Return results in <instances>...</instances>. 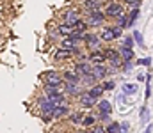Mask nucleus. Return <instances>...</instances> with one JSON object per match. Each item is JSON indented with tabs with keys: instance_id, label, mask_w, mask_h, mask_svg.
Wrapping results in <instances>:
<instances>
[{
	"instance_id": "obj_1",
	"label": "nucleus",
	"mask_w": 153,
	"mask_h": 133,
	"mask_svg": "<svg viewBox=\"0 0 153 133\" xmlns=\"http://www.w3.org/2000/svg\"><path fill=\"white\" fill-rule=\"evenodd\" d=\"M39 107H41V110H43V115H45V119H48V115H50V117L53 115L55 105L50 101V98H48V96H46V98H43V99L39 101Z\"/></svg>"
},
{
	"instance_id": "obj_2",
	"label": "nucleus",
	"mask_w": 153,
	"mask_h": 133,
	"mask_svg": "<svg viewBox=\"0 0 153 133\" xmlns=\"http://www.w3.org/2000/svg\"><path fill=\"white\" fill-rule=\"evenodd\" d=\"M75 71L80 75V76H87V75H93L94 66H91V64H87V62H80V64L75 66Z\"/></svg>"
},
{
	"instance_id": "obj_3",
	"label": "nucleus",
	"mask_w": 153,
	"mask_h": 133,
	"mask_svg": "<svg viewBox=\"0 0 153 133\" xmlns=\"http://www.w3.org/2000/svg\"><path fill=\"white\" fill-rule=\"evenodd\" d=\"M78 21H80V18H78V12H75V11H68V12L64 14V23H66V25H70V27L75 29Z\"/></svg>"
},
{
	"instance_id": "obj_4",
	"label": "nucleus",
	"mask_w": 153,
	"mask_h": 133,
	"mask_svg": "<svg viewBox=\"0 0 153 133\" xmlns=\"http://www.w3.org/2000/svg\"><path fill=\"white\" fill-rule=\"evenodd\" d=\"M78 101H80V105H82V107H85V108H91V107L94 105L96 98H94V96H91L89 92H82V94H80V99H78Z\"/></svg>"
},
{
	"instance_id": "obj_5",
	"label": "nucleus",
	"mask_w": 153,
	"mask_h": 133,
	"mask_svg": "<svg viewBox=\"0 0 153 133\" xmlns=\"http://www.w3.org/2000/svg\"><path fill=\"white\" fill-rule=\"evenodd\" d=\"M105 57L107 60L112 62V66H119V60H121V51H116V50H107L105 51Z\"/></svg>"
},
{
	"instance_id": "obj_6",
	"label": "nucleus",
	"mask_w": 153,
	"mask_h": 133,
	"mask_svg": "<svg viewBox=\"0 0 153 133\" xmlns=\"http://www.w3.org/2000/svg\"><path fill=\"white\" fill-rule=\"evenodd\" d=\"M105 14H107V16H112V18L121 16V14H123V12H121V5H119V4H109Z\"/></svg>"
},
{
	"instance_id": "obj_7",
	"label": "nucleus",
	"mask_w": 153,
	"mask_h": 133,
	"mask_svg": "<svg viewBox=\"0 0 153 133\" xmlns=\"http://www.w3.org/2000/svg\"><path fill=\"white\" fill-rule=\"evenodd\" d=\"M48 98H50V101H52L55 107H66V99H64V96H62V94L53 92V94H48Z\"/></svg>"
},
{
	"instance_id": "obj_8",
	"label": "nucleus",
	"mask_w": 153,
	"mask_h": 133,
	"mask_svg": "<svg viewBox=\"0 0 153 133\" xmlns=\"http://www.w3.org/2000/svg\"><path fill=\"white\" fill-rule=\"evenodd\" d=\"M103 18H105V14H102V12L96 11V12H91L87 23H89V25H102V23H103Z\"/></svg>"
},
{
	"instance_id": "obj_9",
	"label": "nucleus",
	"mask_w": 153,
	"mask_h": 133,
	"mask_svg": "<svg viewBox=\"0 0 153 133\" xmlns=\"http://www.w3.org/2000/svg\"><path fill=\"white\" fill-rule=\"evenodd\" d=\"M61 82H62V80H61V78H59L55 73H48V75H46V85L59 87V85H61Z\"/></svg>"
},
{
	"instance_id": "obj_10",
	"label": "nucleus",
	"mask_w": 153,
	"mask_h": 133,
	"mask_svg": "<svg viewBox=\"0 0 153 133\" xmlns=\"http://www.w3.org/2000/svg\"><path fill=\"white\" fill-rule=\"evenodd\" d=\"M121 57H123L126 62H130V60L134 59V50L128 48V46H121Z\"/></svg>"
},
{
	"instance_id": "obj_11",
	"label": "nucleus",
	"mask_w": 153,
	"mask_h": 133,
	"mask_svg": "<svg viewBox=\"0 0 153 133\" xmlns=\"http://www.w3.org/2000/svg\"><path fill=\"white\" fill-rule=\"evenodd\" d=\"M62 48L71 50V51H76V39H73V37H66V39L62 41Z\"/></svg>"
},
{
	"instance_id": "obj_12",
	"label": "nucleus",
	"mask_w": 153,
	"mask_h": 133,
	"mask_svg": "<svg viewBox=\"0 0 153 133\" xmlns=\"http://www.w3.org/2000/svg\"><path fill=\"white\" fill-rule=\"evenodd\" d=\"M57 32H59V34H62V36H66V37H70L75 30H73V27H70V25H66V23H64V25H59Z\"/></svg>"
},
{
	"instance_id": "obj_13",
	"label": "nucleus",
	"mask_w": 153,
	"mask_h": 133,
	"mask_svg": "<svg viewBox=\"0 0 153 133\" xmlns=\"http://www.w3.org/2000/svg\"><path fill=\"white\" fill-rule=\"evenodd\" d=\"M102 39H103V41H112V39H116L114 29H103V32H102Z\"/></svg>"
},
{
	"instance_id": "obj_14",
	"label": "nucleus",
	"mask_w": 153,
	"mask_h": 133,
	"mask_svg": "<svg viewBox=\"0 0 153 133\" xmlns=\"http://www.w3.org/2000/svg\"><path fill=\"white\" fill-rule=\"evenodd\" d=\"M98 108H100V112L102 114H111V110H112V107H111V103L109 101H100V105H98Z\"/></svg>"
},
{
	"instance_id": "obj_15",
	"label": "nucleus",
	"mask_w": 153,
	"mask_h": 133,
	"mask_svg": "<svg viewBox=\"0 0 153 133\" xmlns=\"http://www.w3.org/2000/svg\"><path fill=\"white\" fill-rule=\"evenodd\" d=\"M98 5H100V0H85V7L91 12H96L98 11Z\"/></svg>"
},
{
	"instance_id": "obj_16",
	"label": "nucleus",
	"mask_w": 153,
	"mask_h": 133,
	"mask_svg": "<svg viewBox=\"0 0 153 133\" xmlns=\"http://www.w3.org/2000/svg\"><path fill=\"white\" fill-rule=\"evenodd\" d=\"M89 59H91V62L98 64V62H103L107 57H105V51H103V53H91V57H89Z\"/></svg>"
},
{
	"instance_id": "obj_17",
	"label": "nucleus",
	"mask_w": 153,
	"mask_h": 133,
	"mask_svg": "<svg viewBox=\"0 0 153 133\" xmlns=\"http://www.w3.org/2000/svg\"><path fill=\"white\" fill-rule=\"evenodd\" d=\"M103 90H105L103 85H94V87L89 90V94H91V96H94V98H100V96L103 94Z\"/></svg>"
},
{
	"instance_id": "obj_18",
	"label": "nucleus",
	"mask_w": 153,
	"mask_h": 133,
	"mask_svg": "<svg viewBox=\"0 0 153 133\" xmlns=\"http://www.w3.org/2000/svg\"><path fill=\"white\" fill-rule=\"evenodd\" d=\"M71 53H73L71 50H66V48H62V50H59V51L55 53V59H59V60H61V59H68Z\"/></svg>"
},
{
	"instance_id": "obj_19",
	"label": "nucleus",
	"mask_w": 153,
	"mask_h": 133,
	"mask_svg": "<svg viewBox=\"0 0 153 133\" xmlns=\"http://www.w3.org/2000/svg\"><path fill=\"white\" fill-rule=\"evenodd\" d=\"M123 92L125 94H135L137 92V85L135 84H125L123 85Z\"/></svg>"
},
{
	"instance_id": "obj_20",
	"label": "nucleus",
	"mask_w": 153,
	"mask_h": 133,
	"mask_svg": "<svg viewBox=\"0 0 153 133\" xmlns=\"http://www.w3.org/2000/svg\"><path fill=\"white\" fill-rule=\"evenodd\" d=\"M64 78L68 80V82H75V84H78V80H80V75L78 73H64Z\"/></svg>"
},
{
	"instance_id": "obj_21",
	"label": "nucleus",
	"mask_w": 153,
	"mask_h": 133,
	"mask_svg": "<svg viewBox=\"0 0 153 133\" xmlns=\"http://www.w3.org/2000/svg\"><path fill=\"white\" fill-rule=\"evenodd\" d=\"M66 114H68V108L66 107H55V110H53V117H62Z\"/></svg>"
},
{
	"instance_id": "obj_22",
	"label": "nucleus",
	"mask_w": 153,
	"mask_h": 133,
	"mask_svg": "<svg viewBox=\"0 0 153 133\" xmlns=\"http://www.w3.org/2000/svg\"><path fill=\"white\" fill-rule=\"evenodd\" d=\"M64 89H66V92H70V94H78V87H76L75 82H68Z\"/></svg>"
},
{
	"instance_id": "obj_23",
	"label": "nucleus",
	"mask_w": 153,
	"mask_h": 133,
	"mask_svg": "<svg viewBox=\"0 0 153 133\" xmlns=\"http://www.w3.org/2000/svg\"><path fill=\"white\" fill-rule=\"evenodd\" d=\"M93 73H94L98 78H102V76H105V73H107V71H105V68H103V66H98V64H94V71H93Z\"/></svg>"
},
{
	"instance_id": "obj_24",
	"label": "nucleus",
	"mask_w": 153,
	"mask_h": 133,
	"mask_svg": "<svg viewBox=\"0 0 153 133\" xmlns=\"http://www.w3.org/2000/svg\"><path fill=\"white\" fill-rule=\"evenodd\" d=\"M84 39L89 44H98V37H96L94 34H84Z\"/></svg>"
},
{
	"instance_id": "obj_25",
	"label": "nucleus",
	"mask_w": 153,
	"mask_h": 133,
	"mask_svg": "<svg viewBox=\"0 0 153 133\" xmlns=\"http://www.w3.org/2000/svg\"><path fill=\"white\" fill-rule=\"evenodd\" d=\"M117 25L119 27H128V16H125V14H121V16H117Z\"/></svg>"
},
{
	"instance_id": "obj_26",
	"label": "nucleus",
	"mask_w": 153,
	"mask_h": 133,
	"mask_svg": "<svg viewBox=\"0 0 153 133\" xmlns=\"http://www.w3.org/2000/svg\"><path fill=\"white\" fill-rule=\"evenodd\" d=\"M137 16H139V9H134V11L130 12V16H128V27H132V23L135 21Z\"/></svg>"
},
{
	"instance_id": "obj_27",
	"label": "nucleus",
	"mask_w": 153,
	"mask_h": 133,
	"mask_svg": "<svg viewBox=\"0 0 153 133\" xmlns=\"http://www.w3.org/2000/svg\"><path fill=\"white\" fill-rule=\"evenodd\" d=\"M107 133H119V124L117 123H111L109 128H107Z\"/></svg>"
},
{
	"instance_id": "obj_28",
	"label": "nucleus",
	"mask_w": 153,
	"mask_h": 133,
	"mask_svg": "<svg viewBox=\"0 0 153 133\" xmlns=\"http://www.w3.org/2000/svg\"><path fill=\"white\" fill-rule=\"evenodd\" d=\"M134 39L137 41V44H139V46H144V41H143V36H141V32H137V30H135V32H134Z\"/></svg>"
},
{
	"instance_id": "obj_29",
	"label": "nucleus",
	"mask_w": 153,
	"mask_h": 133,
	"mask_svg": "<svg viewBox=\"0 0 153 133\" xmlns=\"http://www.w3.org/2000/svg\"><path fill=\"white\" fill-rule=\"evenodd\" d=\"M148 117H150V112H148V108L144 107V108L141 110V119H143V123H148Z\"/></svg>"
},
{
	"instance_id": "obj_30",
	"label": "nucleus",
	"mask_w": 153,
	"mask_h": 133,
	"mask_svg": "<svg viewBox=\"0 0 153 133\" xmlns=\"http://www.w3.org/2000/svg\"><path fill=\"white\" fill-rule=\"evenodd\" d=\"M82 124H84V126H93V124H94V117H91V115H87V117H84V121H82Z\"/></svg>"
},
{
	"instance_id": "obj_31",
	"label": "nucleus",
	"mask_w": 153,
	"mask_h": 133,
	"mask_svg": "<svg viewBox=\"0 0 153 133\" xmlns=\"http://www.w3.org/2000/svg\"><path fill=\"white\" fill-rule=\"evenodd\" d=\"M134 41H135V39H134V36H132V37H125V39H123V46L132 48V46H134Z\"/></svg>"
},
{
	"instance_id": "obj_32",
	"label": "nucleus",
	"mask_w": 153,
	"mask_h": 133,
	"mask_svg": "<svg viewBox=\"0 0 153 133\" xmlns=\"http://www.w3.org/2000/svg\"><path fill=\"white\" fill-rule=\"evenodd\" d=\"M87 25H89V23H85V21H78V23H76V27H75V30H78V32H84Z\"/></svg>"
},
{
	"instance_id": "obj_33",
	"label": "nucleus",
	"mask_w": 153,
	"mask_h": 133,
	"mask_svg": "<svg viewBox=\"0 0 153 133\" xmlns=\"http://www.w3.org/2000/svg\"><path fill=\"white\" fill-rule=\"evenodd\" d=\"M128 130H130V124L128 123H121L119 124V133H128Z\"/></svg>"
},
{
	"instance_id": "obj_34",
	"label": "nucleus",
	"mask_w": 153,
	"mask_h": 133,
	"mask_svg": "<svg viewBox=\"0 0 153 133\" xmlns=\"http://www.w3.org/2000/svg\"><path fill=\"white\" fill-rule=\"evenodd\" d=\"M152 64V59L148 57V59H139L137 60V66H150Z\"/></svg>"
},
{
	"instance_id": "obj_35",
	"label": "nucleus",
	"mask_w": 153,
	"mask_h": 133,
	"mask_svg": "<svg viewBox=\"0 0 153 133\" xmlns=\"http://www.w3.org/2000/svg\"><path fill=\"white\" fill-rule=\"evenodd\" d=\"M71 121L78 124V123H80V121H84V119H82V115H78V114H73V115H71Z\"/></svg>"
},
{
	"instance_id": "obj_36",
	"label": "nucleus",
	"mask_w": 153,
	"mask_h": 133,
	"mask_svg": "<svg viewBox=\"0 0 153 133\" xmlns=\"http://www.w3.org/2000/svg\"><path fill=\"white\" fill-rule=\"evenodd\" d=\"M121 32H123V27H114V34H116V37H121Z\"/></svg>"
},
{
	"instance_id": "obj_37",
	"label": "nucleus",
	"mask_w": 153,
	"mask_h": 133,
	"mask_svg": "<svg viewBox=\"0 0 153 133\" xmlns=\"http://www.w3.org/2000/svg\"><path fill=\"white\" fill-rule=\"evenodd\" d=\"M103 87H105V89H114V82H105V84H103Z\"/></svg>"
},
{
	"instance_id": "obj_38",
	"label": "nucleus",
	"mask_w": 153,
	"mask_h": 133,
	"mask_svg": "<svg viewBox=\"0 0 153 133\" xmlns=\"http://www.w3.org/2000/svg\"><path fill=\"white\" fill-rule=\"evenodd\" d=\"M93 132L94 133H105V130H103L102 126H96V128H93Z\"/></svg>"
},
{
	"instance_id": "obj_39",
	"label": "nucleus",
	"mask_w": 153,
	"mask_h": 133,
	"mask_svg": "<svg viewBox=\"0 0 153 133\" xmlns=\"http://www.w3.org/2000/svg\"><path fill=\"white\" fill-rule=\"evenodd\" d=\"M130 68H132V64H130V62H126V64H125V71H130Z\"/></svg>"
},
{
	"instance_id": "obj_40",
	"label": "nucleus",
	"mask_w": 153,
	"mask_h": 133,
	"mask_svg": "<svg viewBox=\"0 0 153 133\" xmlns=\"http://www.w3.org/2000/svg\"><path fill=\"white\" fill-rule=\"evenodd\" d=\"M126 4H139V0H125Z\"/></svg>"
},
{
	"instance_id": "obj_41",
	"label": "nucleus",
	"mask_w": 153,
	"mask_h": 133,
	"mask_svg": "<svg viewBox=\"0 0 153 133\" xmlns=\"http://www.w3.org/2000/svg\"><path fill=\"white\" fill-rule=\"evenodd\" d=\"M152 130H153V126H152V124H150V126L146 128V132H144V133H152Z\"/></svg>"
},
{
	"instance_id": "obj_42",
	"label": "nucleus",
	"mask_w": 153,
	"mask_h": 133,
	"mask_svg": "<svg viewBox=\"0 0 153 133\" xmlns=\"http://www.w3.org/2000/svg\"><path fill=\"white\" fill-rule=\"evenodd\" d=\"M91 133H94V132H91Z\"/></svg>"
}]
</instances>
